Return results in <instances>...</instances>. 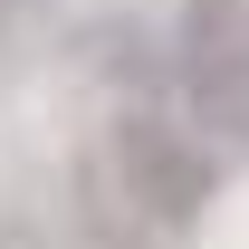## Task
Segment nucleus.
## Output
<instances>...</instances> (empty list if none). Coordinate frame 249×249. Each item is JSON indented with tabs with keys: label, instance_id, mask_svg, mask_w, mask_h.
Wrapping results in <instances>:
<instances>
[{
	"label": "nucleus",
	"instance_id": "f03ea898",
	"mask_svg": "<svg viewBox=\"0 0 249 249\" xmlns=\"http://www.w3.org/2000/svg\"><path fill=\"white\" fill-rule=\"evenodd\" d=\"M106 154H115V182L124 201L154 220V230H192L201 201H211V154H201V134L154 106H124L115 134H106Z\"/></svg>",
	"mask_w": 249,
	"mask_h": 249
},
{
	"label": "nucleus",
	"instance_id": "f257e3e1",
	"mask_svg": "<svg viewBox=\"0 0 249 249\" xmlns=\"http://www.w3.org/2000/svg\"><path fill=\"white\" fill-rule=\"evenodd\" d=\"M173 87L211 144H230V154L249 144V0H182L173 10Z\"/></svg>",
	"mask_w": 249,
	"mask_h": 249
},
{
	"label": "nucleus",
	"instance_id": "7ed1b4c3",
	"mask_svg": "<svg viewBox=\"0 0 249 249\" xmlns=\"http://www.w3.org/2000/svg\"><path fill=\"white\" fill-rule=\"evenodd\" d=\"M29 10H38V0H0V48H10V38L29 29Z\"/></svg>",
	"mask_w": 249,
	"mask_h": 249
}]
</instances>
